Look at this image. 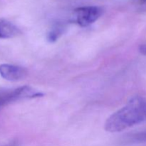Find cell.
<instances>
[{"label": "cell", "mask_w": 146, "mask_h": 146, "mask_svg": "<svg viewBox=\"0 0 146 146\" xmlns=\"http://www.w3.org/2000/svg\"><path fill=\"white\" fill-rule=\"evenodd\" d=\"M146 121V98L133 97L126 105L114 113L106 120L105 129L117 133Z\"/></svg>", "instance_id": "1"}, {"label": "cell", "mask_w": 146, "mask_h": 146, "mask_svg": "<svg viewBox=\"0 0 146 146\" xmlns=\"http://www.w3.org/2000/svg\"><path fill=\"white\" fill-rule=\"evenodd\" d=\"M102 14V9L96 6L78 7L74 11L73 20L81 27H88L96 21Z\"/></svg>", "instance_id": "2"}, {"label": "cell", "mask_w": 146, "mask_h": 146, "mask_svg": "<svg viewBox=\"0 0 146 146\" xmlns=\"http://www.w3.org/2000/svg\"><path fill=\"white\" fill-rule=\"evenodd\" d=\"M44 96L42 93L29 86H23L10 92L0 96V107L9 104L14 101L27 98H35Z\"/></svg>", "instance_id": "3"}, {"label": "cell", "mask_w": 146, "mask_h": 146, "mask_svg": "<svg viewBox=\"0 0 146 146\" xmlns=\"http://www.w3.org/2000/svg\"><path fill=\"white\" fill-rule=\"evenodd\" d=\"M27 74V70L23 67L8 64L0 65V76L7 81H19L25 78Z\"/></svg>", "instance_id": "4"}, {"label": "cell", "mask_w": 146, "mask_h": 146, "mask_svg": "<svg viewBox=\"0 0 146 146\" xmlns=\"http://www.w3.org/2000/svg\"><path fill=\"white\" fill-rule=\"evenodd\" d=\"M21 34L19 29L11 21L0 19V38H11Z\"/></svg>", "instance_id": "5"}, {"label": "cell", "mask_w": 146, "mask_h": 146, "mask_svg": "<svg viewBox=\"0 0 146 146\" xmlns=\"http://www.w3.org/2000/svg\"><path fill=\"white\" fill-rule=\"evenodd\" d=\"M64 26L61 24H56L48 32L47 39L49 42H54L61 36L64 32Z\"/></svg>", "instance_id": "6"}, {"label": "cell", "mask_w": 146, "mask_h": 146, "mask_svg": "<svg viewBox=\"0 0 146 146\" xmlns=\"http://www.w3.org/2000/svg\"><path fill=\"white\" fill-rule=\"evenodd\" d=\"M139 51L143 55L146 56V44H143L140 45Z\"/></svg>", "instance_id": "7"}, {"label": "cell", "mask_w": 146, "mask_h": 146, "mask_svg": "<svg viewBox=\"0 0 146 146\" xmlns=\"http://www.w3.org/2000/svg\"><path fill=\"white\" fill-rule=\"evenodd\" d=\"M140 138H146V134H145V135H141Z\"/></svg>", "instance_id": "8"}, {"label": "cell", "mask_w": 146, "mask_h": 146, "mask_svg": "<svg viewBox=\"0 0 146 146\" xmlns=\"http://www.w3.org/2000/svg\"><path fill=\"white\" fill-rule=\"evenodd\" d=\"M141 1L142 2H146V0H141Z\"/></svg>", "instance_id": "9"}]
</instances>
